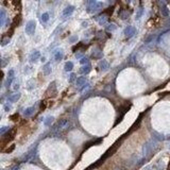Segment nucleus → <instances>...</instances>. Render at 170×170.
Masks as SVG:
<instances>
[{
	"label": "nucleus",
	"mask_w": 170,
	"mask_h": 170,
	"mask_svg": "<svg viewBox=\"0 0 170 170\" xmlns=\"http://www.w3.org/2000/svg\"><path fill=\"white\" fill-rule=\"evenodd\" d=\"M68 127H69V121L67 119H61V120H59L54 124V126H53L52 134H53V135L60 136L61 135V132L63 131V130H66Z\"/></svg>",
	"instance_id": "nucleus-1"
},
{
	"label": "nucleus",
	"mask_w": 170,
	"mask_h": 170,
	"mask_svg": "<svg viewBox=\"0 0 170 170\" xmlns=\"http://www.w3.org/2000/svg\"><path fill=\"white\" fill-rule=\"evenodd\" d=\"M15 133H16V128H15V127H14L13 129H11V130H9L7 133L4 134L3 137H2V144H3V145H4V144H9V142H10V141L14 138Z\"/></svg>",
	"instance_id": "nucleus-2"
},
{
	"label": "nucleus",
	"mask_w": 170,
	"mask_h": 170,
	"mask_svg": "<svg viewBox=\"0 0 170 170\" xmlns=\"http://www.w3.org/2000/svg\"><path fill=\"white\" fill-rule=\"evenodd\" d=\"M35 29H36V23H35L34 20H29L26 25L25 31L28 35H33L35 32Z\"/></svg>",
	"instance_id": "nucleus-3"
},
{
	"label": "nucleus",
	"mask_w": 170,
	"mask_h": 170,
	"mask_svg": "<svg viewBox=\"0 0 170 170\" xmlns=\"http://www.w3.org/2000/svg\"><path fill=\"white\" fill-rule=\"evenodd\" d=\"M103 6V3L102 2H97V1H91L89 2V6H88V12H96L98 10Z\"/></svg>",
	"instance_id": "nucleus-4"
},
{
	"label": "nucleus",
	"mask_w": 170,
	"mask_h": 170,
	"mask_svg": "<svg viewBox=\"0 0 170 170\" xmlns=\"http://www.w3.org/2000/svg\"><path fill=\"white\" fill-rule=\"evenodd\" d=\"M136 34V29L134 28L132 26H128L126 29H124V35L128 37V38H131L132 36Z\"/></svg>",
	"instance_id": "nucleus-5"
},
{
	"label": "nucleus",
	"mask_w": 170,
	"mask_h": 170,
	"mask_svg": "<svg viewBox=\"0 0 170 170\" xmlns=\"http://www.w3.org/2000/svg\"><path fill=\"white\" fill-rule=\"evenodd\" d=\"M47 94H49V95H51V94H52V96H53V97H55V96H56V87H55V82H51V83L49 84V87H48V89H47Z\"/></svg>",
	"instance_id": "nucleus-6"
},
{
	"label": "nucleus",
	"mask_w": 170,
	"mask_h": 170,
	"mask_svg": "<svg viewBox=\"0 0 170 170\" xmlns=\"http://www.w3.org/2000/svg\"><path fill=\"white\" fill-rule=\"evenodd\" d=\"M160 4V13L164 17H168L169 16V10H168V6L166 5L165 2H159Z\"/></svg>",
	"instance_id": "nucleus-7"
},
{
	"label": "nucleus",
	"mask_w": 170,
	"mask_h": 170,
	"mask_svg": "<svg viewBox=\"0 0 170 170\" xmlns=\"http://www.w3.org/2000/svg\"><path fill=\"white\" fill-rule=\"evenodd\" d=\"M74 11H75V6H72V5H69V6L65 7L64 11H63V17H69L74 13Z\"/></svg>",
	"instance_id": "nucleus-8"
},
{
	"label": "nucleus",
	"mask_w": 170,
	"mask_h": 170,
	"mask_svg": "<svg viewBox=\"0 0 170 170\" xmlns=\"http://www.w3.org/2000/svg\"><path fill=\"white\" fill-rule=\"evenodd\" d=\"M20 97H21V94L20 93H15L13 95H11L10 97L7 98V100L10 101V102H17L19 99H20Z\"/></svg>",
	"instance_id": "nucleus-9"
},
{
	"label": "nucleus",
	"mask_w": 170,
	"mask_h": 170,
	"mask_svg": "<svg viewBox=\"0 0 170 170\" xmlns=\"http://www.w3.org/2000/svg\"><path fill=\"white\" fill-rule=\"evenodd\" d=\"M99 68H100V70H103V71L107 70V69L110 68V64H109V62L105 61V60L100 61V63H99Z\"/></svg>",
	"instance_id": "nucleus-10"
},
{
	"label": "nucleus",
	"mask_w": 170,
	"mask_h": 170,
	"mask_svg": "<svg viewBox=\"0 0 170 170\" xmlns=\"http://www.w3.org/2000/svg\"><path fill=\"white\" fill-rule=\"evenodd\" d=\"M35 112V107L34 106H30V107H27V109L25 110L23 112V115L25 117H30V116H32Z\"/></svg>",
	"instance_id": "nucleus-11"
},
{
	"label": "nucleus",
	"mask_w": 170,
	"mask_h": 170,
	"mask_svg": "<svg viewBox=\"0 0 170 170\" xmlns=\"http://www.w3.org/2000/svg\"><path fill=\"white\" fill-rule=\"evenodd\" d=\"M41 58V53H39V51H37V50H34V52L31 54V56H30V61L32 62H36L38 59Z\"/></svg>",
	"instance_id": "nucleus-12"
},
{
	"label": "nucleus",
	"mask_w": 170,
	"mask_h": 170,
	"mask_svg": "<svg viewBox=\"0 0 170 170\" xmlns=\"http://www.w3.org/2000/svg\"><path fill=\"white\" fill-rule=\"evenodd\" d=\"M43 71L45 75H49L51 74V64L50 63H46L43 67Z\"/></svg>",
	"instance_id": "nucleus-13"
},
{
	"label": "nucleus",
	"mask_w": 170,
	"mask_h": 170,
	"mask_svg": "<svg viewBox=\"0 0 170 170\" xmlns=\"http://www.w3.org/2000/svg\"><path fill=\"white\" fill-rule=\"evenodd\" d=\"M152 135H153V138H155V139L158 140V141H162V140L165 139V136L163 135V134L157 133V132H153V133H152Z\"/></svg>",
	"instance_id": "nucleus-14"
},
{
	"label": "nucleus",
	"mask_w": 170,
	"mask_h": 170,
	"mask_svg": "<svg viewBox=\"0 0 170 170\" xmlns=\"http://www.w3.org/2000/svg\"><path fill=\"white\" fill-rule=\"evenodd\" d=\"M97 21L99 22L100 25L104 26V25H106V22H107V17L104 16V15H101V16H99V17H97Z\"/></svg>",
	"instance_id": "nucleus-15"
},
{
	"label": "nucleus",
	"mask_w": 170,
	"mask_h": 170,
	"mask_svg": "<svg viewBox=\"0 0 170 170\" xmlns=\"http://www.w3.org/2000/svg\"><path fill=\"white\" fill-rule=\"evenodd\" d=\"M91 70H92V66L89 65V64H87V65H84L80 71H81V74H83V75H87Z\"/></svg>",
	"instance_id": "nucleus-16"
},
{
	"label": "nucleus",
	"mask_w": 170,
	"mask_h": 170,
	"mask_svg": "<svg viewBox=\"0 0 170 170\" xmlns=\"http://www.w3.org/2000/svg\"><path fill=\"white\" fill-rule=\"evenodd\" d=\"M86 83V78L85 77H80L77 79V81H76V84L77 86H82Z\"/></svg>",
	"instance_id": "nucleus-17"
},
{
	"label": "nucleus",
	"mask_w": 170,
	"mask_h": 170,
	"mask_svg": "<svg viewBox=\"0 0 170 170\" xmlns=\"http://www.w3.org/2000/svg\"><path fill=\"white\" fill-rule=\"evenodd\" d=\"M151 151H152V146L149 144V142H147V144L144 146V154L145 155H148Z\"/></svg>",
	"instance_id": "nucleus-18"
},
{
	"label": "nucleus",
	"mask_w": 170,
	"mask_h": 170,
	"mask_svg": "<svg viewBox=\"0 0 170 170\" xmlns=\"http://www.w3.org/2000/svg\"><path fill=\"white\" fill-rule=\"evenodd\" d=\"M53 121H54V117H52V116H48V117L44 120V123H45V126L49 127V126H51V123Z\"/></svg>",
	"instance_id": "nucleus-19"
},
{
	"label": "nucleus",
	"mask_w": 170,
	"mask_h": 170,
	"mask_svg": "<svg viewBox=\"0 0 170 170\" xmlns=\"http://www.w3.org/2000/svg\"><path fill=\"white\" fill-rule=\"evenodd\" d=\"M92 56H93L94 59H99V58H101V56H102V51H100L99 49H97L96 51L93 52Z\"/></svg>",
	"instance_id": "nucleus-20"
},
{
	"label": "nucleus",
	"mask_w": 170,
	"mask_h": 170,
	"mask_svg": "<svg viewBox=\"0 0 170 170\" xmlns=\"http://www.w3.org/2000/svg\"><path fill=\"white\" fill-rule=\"evenodd\" d=\"M74 68V63L72 62H66V64H65V71H71Z\"/></svg>",
	"instance_id": "nucleus-21"
},
{
	"label": "nucleus",
	"mask_w": 170,
	"mask_h": 170,
	"mask_svg": "<svg viewBox=\"0 0 170 170\" xmlns=\"http://www.w3.org/2000/svg\"><path fill=\"white\" fill-rule=\"evenodd\" d=\"M49 20V14L48 13H44L41 17V21L42 22H47Z\"/></svg>",
	"instance_id": "nucleus-22"
},
{
	"label": "nucleus",
	"mask_w": 170,
	"mask_h": 170,
	"mask_svg": "<svg viewBox=\"0 0 170 170\" xmlns=\"http://www.w3.org/2000/svg\"><path fill=\"white\" fill-rule=\"evenodd\" d=\"M63 56H64V54H63V52H62L61 50L58 51V52L55 53V55H54V58H55L56 61H61L62 59H63Z\"/></svg>",
	"instance_id": "nucleus-23"
},
{
	"label": "nucleus",
	"mask_w": 170,
	"mask_h": 170,
	"mask_svg": "<svg viewBox=\"0 0 170 170\" xmlns=\"http://www.w3.org/2000/svg\"><path fill=\"white\" fill-rule=\"evenodd\" d=\"M116 28H117V27H116V25H114V23H111V25H107L106 26V30L107 31H114V30H116Z\"/></svg>",
	"instance_id": "nucleus-24"
},
{
	"label": "nucleus",
	"mask_w": 170,
	"mask_h": 170,
	"mask_svg": "<svg viewBox=\"0 0 170 170\" xmlns=\"http://www.w3.org/2000/svg\"><path fill=\"white\" fill-rule=\"evenodd\" d=\"M10 37L9 36H6V37H2V39H1V46H5L6 44H9L10 43Z\"/></svg>",
	"instance_id": "nucleus-25"
},
{
	"label": "nucleus",
	"mask_w": 170,
	"mask_h": 170,
	"mask_svg": "<svg viewBox=\"0 0 170 170\" xmlns=\"http://www.w3.org/2000/svg\"><path fill=\"white\" fill-rule=\"evenodd\" d=\"M0 15H1V26H3L4 21H5V12H4V10L0 11Z\"/></svg>",
	"instance_id": "nucleus-26"
},
{
	"label": "nucleus",
	"mask_w": 170,
	"mask_h": 170,
	"mask_svg": "<svg viewBox=\"0 0 170 170\" xmlns=\"http://www.w3.org/2000/svg\"><path fill=\"white\" fill-rule=\"evenodd\" d=\"M119 16H120L121 19H127L128 17H129V14H128L127 12H124V11H121V12L119 13Z\"/></svg>",
	"instance_id": "nucleus-27"
},
{
	"label": "nucleus",
	"mask_w": 170,
	"mask_h": 170,
	"mask_svg": "<svg viewBox=\"0 0 170 170\" xmlns=\"http://www.w3.org/2000/svg\"><path fill=\"white\" fill-rule=\"evenodd\" d=\"M14 76H15V71L13 69H11L7 74V79H13L14 80Z\"/></svg>",
	"instance_id": "nucleus-28"
},
{
	"label": "nucleus",
	"mask_w": 170,
	"mask_h": 170,
	"mask_svg": "<svg viewBox=\"0 0 170 170\" xmlns=\"http://www.w3.org/2000/svg\"><path fill=\"white\" fill-rule=\"evenodd\" d=\"M80 63H81L83 66L84 65H87L88 64V59L87 58H82L81 60H80Z\"/></svg>",
	"instance_id": "nucleus-29"
},
{
	"label": "nucleus",
	"mask_w": 170,
	"mask_h": 170,
	"mask_svg": "<svg viewBox=\"0 0 170 170\" xmlns=\"http://www.w3.org/2000/svg\"><path fill=\"white\" fill-rule=\"evenodd\" d=\"M14 149H15V145H12L10 148H7V149L5 150V153H11V152H12Z\"/></svg>",
	"instance_id": "nucleus-30"
},
{
	"label": "nucleus",
	"mask_w": 170,
	"mask_h": 170,
	"mask_svg": "<svg viewBox=\"0 0 170 170\" xmlns=\"http://www.w3.org/2000/svg\"><path fill=\"white\" fill-rule=\"evenodd\" d=\"M141 14H142V9L139 7V9H138V12H137V15H136V19H139V18H140Z\"/></svg>",
	"instance_id": "nucleus-31"
},
{
	"label": "nucleus",
	"mask_w": 170,
	"mask_h": 170,
	"mask_svg": "<svg viewBox=\"0 0 170 170\" xmlns=\"http://www.w3.org/2000/svg\"><path fill=\"white\" fill-rule=\"evenodd\" d=\"M18 116H19L18 114H15V115H13V116H12V117H11V119H12V120H14V121H16V120H18Z\"/></svg>",
	"instance_id": "nucleus-32"
},
{
	"label": "nucleus",
	"mask_w": 170,
	"mask_h": 170,
	"mask_svg": "<svg viewBox=\"0 0 170 170\" xmlns=\"http://www.w3.org/2000/svg\"><path fill=\"white\" fill-rule=\"evenodd\" d=\"M75 79H76V75L75 74H71L70 75V79H69V82H72Z\"/></svg>",
	"instance_id": "nucleus-33"
},
{
	"label": "nucleus",
	"mask_w": 170,
	"mask_h": 170,
	"mask_svg": "<svg viewBox=\"0 0 170 170\" xmlns=\"http://www.w3.org/2000/svg\"><path fill=\"white\" fill-rule=\"evenodd\" d=\"M113 10H114V7H110V10H106V11H104V13L112 14V13H113Z\"/></svg>",
	"instance_id": "nucleus-34"
},
{
	"label": "nucleus",
	"mask_w": 170,
	"mask_h": 170,
	"mask_svg": "<svg viewBox=\"0 0 170 170\" xmlns=\"http://www.w3.org/2000/svg\"><path fill=\"white\" fill-rule=\"evenodd\" d=\"M6 130H9L7 127H3V128H2V130H1V134H2V135H4V132H5Z\"/></svg>",
	"instance_id": "nucleus-35"
},
{
	"label": "nucleus",
	"mask_w": 170,
	"mask_h": 170,
	"mask_svg": "<svg viewBox=\"0 0 170 170\" xmlns=\"http://www.w3.org/2000/svg\"><path fill=\"white\" fill-rule=\"evenodd\" d=\"M77 39H78V36H77V35H75V36H74V37H71V38H70L69 41H70L71 43H72L74 41H77Z\"/></svg>",
	"instance_id": "nucleus-36"
},
{
	"label": "nucleus",
	"mask_w": 170,
	"mask_h": 170,
	"mask_svg": "<svg viewBox=\"0 0 170 170\" xmlns=\"http://www.w3.org/2000/svg\"><path fill=\"white\" fill-rule=\"evenodd\" d=\"M4 110H5L6 112H9V111H10V110H11V106H9L7 104H6V105H4Z\"/></svg>",
	"instance_id": "nucleus-37"
},
{
	"label": "nucleus",
	"mask_w": 170,
	"mask_h": 170,
	"mask_svg": "<svg viewBox=\"0 0 170 170\" xmlns=\"http://www.w3.org/2000/svg\"><path fill=\"white\" fill-rule=\"evenodd\" d=\"M18 88H19V84H18V83H15V85H14V89H15V91H17Z\"/></svg>",
	"instance_id": "nucleus-38"
},
{
	"label": "nucleus",
	"mask_w": 170,
	"mask_h": 170,
	"mask_svg": "<svg viewBox=\"0 0 170 170\" xmlns=\"http://www.w3.org/2000/svg\"><path fill=\"white\" fill-rule=\"evenodd\" d=\"M45 107H46V104H45V102H44V104L42 103V105H41V110H44Z\"/></svg>",
	"instance_id": "nucleus-39"
},
{
	"label": "nucleus",
	"mask_w": 170,
	"mask_h": 170,
	"mask_svg": "<svg viewBox=\"0 0 170 170\" xmlns=\"http://www.w3.org/2000/svg\"><path fill=\"white\" fill-rule=\"evenodd\" d=\"M82 25H83V27H87V22H83Z\"/></svg>",
	"instance_id": "nucleus-40"
},
{
	"label": "nucleus",
	"mask_w": 170,
	"mask_h": 170,
	"mask_svg": "<svg viewBox=\"0 0 170 170\" xmlns=\"http://www.w3.org/2000/svg\"><path fill=\"white\" fill-rule=\"evenodd\" d=\"M115 170H121V169H119V168H116V169H115Z\"/></svg>",
	"instance_id": "nucleus-41"
}]
</instances>
